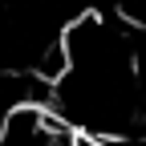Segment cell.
Wrapping results in <instances>:
<instances>
[{
	"label": "cell",
	"mask_w": 146,
	"mask_h": 146,
	"mask_svg": "<svg viewBox=\"0 0 146 146\" xmlns=\"http://www.w3.org/2000/svg\"><path fill=\"white\" fill-rule=\"evenodd\" d=\"M69 146H118V142H110V138H102V134H85V130H73Z\"/></svg>",
	"instance_id": "obj_1"
}]
</instances>
